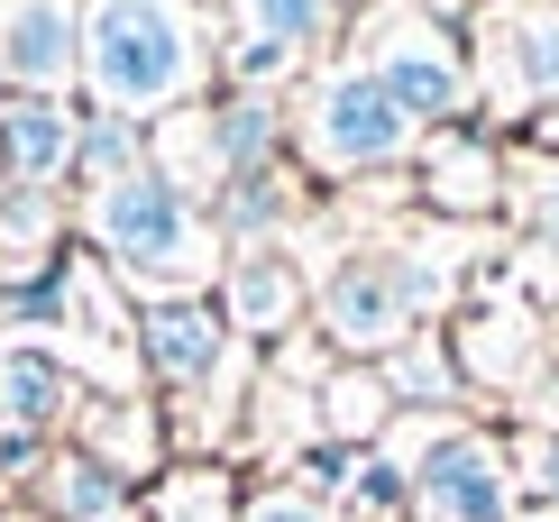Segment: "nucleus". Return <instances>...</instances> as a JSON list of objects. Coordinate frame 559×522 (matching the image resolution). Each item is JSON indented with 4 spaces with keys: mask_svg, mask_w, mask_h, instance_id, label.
Instances as JSON below:
<instances>
[{
    "mask_svg": "<svg viewBox=\"0 0 559 522\" xmlns=\"http://www.w3.org/2000/svg\"><path fill=\"white\" fill-rule=\"evenodd\" d=\"M321 221L340 229L331 248H321L312 266V330L321 348L348 367H385L404 340H423L459 312V284L468 266H450L440 239H413V229L394 221H358V211H321Z\"/></svg>",
    "mask_w": 559,
    "mask_h": 522,
    "instance_id": "nucleus-1",
    "label": "nucleus"
},
{
    "mask_svg": "<svg viewBox=\"0 0 559 522\" xmlns=\"http://www.w3.org/2000/svg\"><path fill=\"white\" fill-rule=\"evenodd\" d=\"M221 92V10L212 0H83V110L175 120Z\"/></svg>",
    "mask_w": 559,
    "mask_h": 522,
    "instance_id": "nucleus-2",
    "label": "nucleus"
},
{
    "mask_svg": "<svg viewBox=\"0 0 559 522\" xmlns=\"http://www.w3.org/2000/svg\"><path fill=\"white\" fill-rule=\"evenodd\" d=\"M74 229H83V248L120 275V294L138 302V312H147V302L221 294L229 239H221L212 202H193L183 183L156 175V165H138V175H120V183L74 193Z\"/></svg>",
    "mask_w": 559,
    "mask_h": 522,
    "instance_id": "nucleus-3",
    "label": "nucleus"
},
{
    "mask_svg": "<svg viewBox=\"0 0 559 522\" xmlns=\"http://www.w3.org/2000/svg\"><path fill=\"white\" fill-rule=\"evenodd\" d=\"M285 156L321 202H340V193H367V183H404L413 156H423V120L358 56H331L285 92Z\"/></svg>",
    "mask_w": 559,
    "mask_h": 522,
    "instance_id": "nucleus-4",
    "label": "nucleus"
},
{
    "mask_svg": "<svg viewBox=\"0 0 559 522\" xmlns=\"http://www.w3.org/2000/svg\"><path fill=\"white\" fill-rule=\"evenodd\" d=\"M385 449L413 477V513L404 522H523L514 431H496V422H477V413H450V422L404 413Z\"/></svg>",
    "mask_w": 559,
    "mask_h": 522,
    "instance_id": "nucleus-5",
    "label": "nucleus"
},
{
    "mask_svg": "<svg viewBox=\"0 0 559 522\" xmlns=\"http://www.w3.org/2000/svg\"><path fill=\"white\" fill-rule=\"evenodd\" d=\"M348 56L377 74L394 102L431 129H468L477 120V64H468V28H450V19L413 10V0H377V10L348 19Z\"/></svg>",
    "mask_w": 559,
    "mask_h": 522,
    "instance_id": "nucleus-6",
    "label": "nucleus"
},
{
    "mask_svg": "<svg viewBox=\"0 0 559 522\" xmlns=\"http://www.w3.org/2000/svg\"><path fill=\"white\" fill-rule=\"evenodd\" d=\"M468 64H477V120L523 147L559 110V0H486L468 19Z\"/></svg>",
    "mask_w": 559,
    "mask_h": 522,
    "instance_id": "nucleus-7",
    "label": "nucleus"
},
{
    "mask_svg": "<svg viewBox=\"0 0 559 522\" xmlns=\"http://www.w3.org/2000/svg\"><path fill=\"white\" fill-rule=\"evenodd\" d=\"M147 165L166 183H183L193 202H212L221 183L258 175V165H285V102L212 92V102H193V110H175V120L147 129Z\"/></svg>",
    "mask_w": 559,
    "mask_h": 522,
    "instance_id": "nucleus-8",
    "label": "nucleus"
},
{
    "mask_svg": "<svg viewBox=\"0 0 559 522\" xmlns=\"http://www.w3.org/2000/svg\"><path fill=\"white\" fill-rule=\"evenodd\" d=\"M450 358L468 376V403H523L559 376V321L532 312L523 294H504V284H477L468 302L450 312Z\"/></svg>",
    "mask_w": 559,
    "mask_h": 522,
    "instance_id": "nucleus-9",
    "label": "nucleus"
},
{
    "mask_svg": "<svg viewBox=\"0 0 559 522\" xmlns=\"http://www.w3.org/2000/svg\"><path fill=\"white\" fill-rule=\"evenodd\" d=\"M37 348L74 376L83 394H147V358H138V302L120 294V275H110L92 248H74V266H64V302H56V321H46Z\"/></svg>",
    "mask_w": 559,
    "mask_h": 522,
    "instance_id": "nucleus-10",
    "label": "nucleus"
},
{
    "mask_svg": "<svg viewBox=\"0 0 559 522\" xmlns=\"http://www.w3.org/2000/svg\"><path fill=\"white\" fill-rule=\"evenodd\" d=\"M504 202H514V138H496L486 120L468 129H431L423 156H413V211L431 229H496Z\"/></svg>",
    "mask_w": 559,
    "mask_h": 522,
    "instance_id": "nucleus-11",
    "label": "nucleus"
},
{
    "mask_svg": "<svg viewBox=\"0 0 559 522\" xmlns=\"http://www.w3.org/2000/svg\"><path fill=\"white\" fill-rule=\"evenodd\" d=\"M221 312L229 330H239L248 348H285L312 330V257H302L294 239H266V248H229V266H221Z\"/></svg>",
    "mask_w": 559,
    "mask_h": 522,
    "instance_id": "nucleus-12",
    "label": "nucleus"
},
{
    "mask_svg": "<svg viewBox=\"0 0 559 522\" xmlns=\"http://www.w3.org/2000/svg\"><path fill=\"white\" fill-rule=\"evenodd\" d=\"M83 120L74 92H10L0 102V165L19 193H74L83 175Z\"/></svg>",
    "mask_w": 559,
    "mask_h": 522,
    "instance_id": "nucleus-13",
    "label": "nucleus"
},
{
    "mask_svg": "<svg viewBox=\"0 0 559 522\" xmlns=\"http://www.w3.org/2000/svg\"><path fill=\"white\" fill-rule=\"evenodd\" d=\"M10 92L83 102V0H0V102Z\"/></svg>",
    "mask_w": 559,
    "mask_h": 522,
    "instance_id": "nucleus-14",
    "label": "nucleus"
},
{
    "mask_svg": "<svg viewBox=\"0 0 559 522\" xmlns=\"http://www.w3.org/2000/svg\"><path fill=\"white\" fill-rule=\"evenodd\" d=\"M64 440H74L83 459H102L110 477L138 486V495L175 467V431H166V403L156 394H83V413H74Z\"/></svg>",
    "mask_w": 559,
    "mask_h": 522,
    "instance_id": "nucleus-15",
    "label": "nucleus"
},
{
    "mask_svg": "<svg viewBox=\"0 0 559 522\" xmlns=\"http://www.w3.org/2000/svg\"><path fill=\"white\" fill-rule=\"evenodd\" d=\"M221 10V37H258V46H285L294 64H331L348 56V0H212Z\"/></svg>",
    "mask_w": 559,
    "mask_h": 522,
    "instance_id": "nucleus-16",
    "label": "nucleus"
},
{
    "mask_svg": "<svg viewBox=\"0 0 559 522\" xmlns=\"http://www.w3.org/2000/svg\"><path fill=\"white\" fill-rule=\"evenodd\" d=\"M74 248H83L74 193H19V183L0 193V294H19V284L56 275Z\"/></svg>",
    "mask_w": 559,
    "mask_h": 522,
    "instance_id": "nucleus-17",
    "label": "nucleus"
},
{
    "mask_svg": "<svg viewBox=\"0 0 559 522\" xmlns=\"http://www.w3.org/2000/svg\"><path fill=\"white\" fill-rule=\"evenodd\" d=\"M19 505H28L37 522H138V486H120L102 459H83V449L64 440L56 459L37 467V486L19 495Z\"/></svg>",
    "mask_w": 559,
    "mask_h": 522,
    "instance_id": "nucleus-18",
    "label": "nucleus"
},
{
    "mask_svg": "<svg viewBox=\"0 0 559 522\" xmlns=\"http://www.w3.org/2000/svg\"><path fill=\"white\" fill-rule=\"evenodd\" d=\"M248 505V467L229 459H175L166 477L138 495V522H239Z\"/></svg>",
    "mask_w": 559,
    "mask_h": 522,
    "instance_id": "nucleus-19",
    "label": "nucleus"
},
{
    "mask_svg": "<svg viewBox=\"0 0 559 522\" xmlns=\"http://www.w3.org/2000/svg\"><path fill=\"white\" fill-rule=\"evenodd\" d=\"M394 385H385V367H348L331 358V376H321V440H340V449H385L394 440Z\"/></svg>",
    "mask_w": 559,
    "mask_h": 522,
    "instance_id": "nucleus-20",
    "label": "nucleus"
},
{
    "mask_svg": "<svg viewBox=\"0 0 559 522\" xmlns=\"http://www.w3.org/2000/svg\"><path fill=\"white\" fill-rule=\"evenodd\" d=\"M385 385H394V413H423V422L468 413V376H459V358H450V321L394 348V358H385Z\"/></svg>",
    "mask_w": 559,
    "mask_h": 522,
    "instance_id": "nucleus-21",
    "label": "nucleus"
},
{
    "mask_svg": "<svg viewBox=\"0 0 559 522\" xmlns=\"http://www.w3.org/2000/svg\"><path fill=\"white\" fill-rule=\"evenodd\" d=\"M504 221H514V239H542L559 257V156L514 147V202H504Z\"/></svg>",
    "mask_w": 559,
    "mask_h": 522,
    "instance_id": "nucleus-22",
    "label": "nucleus"
},
{
    "mask_svg": "<svg viewBox=\"0 0 559 522\" xmlns=\"http://www.w3.org/2000/svg\"><path fill=\"white\" fill-rule=\"evenodd\" d=\"M147 165V120H120V110H92L83 120V175H74V193H92V183H120Z\"/></svg>",
    "mask_w": 559,
    "mask_h": 522,
    "instance_id": "nucleus-23",
    "label": "nucleus"
},
{
    "mask_svg": "<svg viewBox=\"0 0 559 522\" xmlns=\"http://www.w3.org/2000/svg\"><path fill=\"white\" fill-rule=\"evenodd\" d=\"M340 513H348V522H404V513H413L404 459H394V449H367L358 477H348V495H340Z\"/></svg>",
    "mask_w": 559,
    "mask_h": 522,
    "instance_id": "nucleus-24",
    "label": "nucleus"
},
{
    "mask_svg": "<svg viewBox=\"0 0 559 522\" xmlns=\"http://www.w3.org/2000/svg\"><path fill=\"white\" fill-rule=\"evenodd\" d=\"M239 522H348L331 495H312V486H294V477H258L248 486V505H239Z\"/></svg>",
    "mask_w": 559,
    "mask_h": 522,
    "instance_id": "nucleus-25",
    "label": "nucleus"
},
{
    "mask_svg": "<svg viewBox=\"0 0 559 522\" xmlns=\"http://www.w3.org/2000/svg\"><path fill=\"white\" fill-rule=\"evenodd\" d=\"M514 477L523 513H559V431H514Z\"/></svg>",
    "mask_w": 559,
    "mask_h": 522,
    "instance_id": "nucleus-26",
    "label": "nucleus"
},
{
    "mask_svg": "<svg viewBox=\"0 0 559 522\" xmlns=\"http://www.w3.org/2000/svg\"><path fill=\"white\" fill-rule=\"evenodd\" d=\"M413 10H431V19H450V28H468V19L486 10V0H413Z\"/></svg>",
    "mask_w": 559,
    "mask_h": 522,
    "instance_id": "nucleus-27",
    "label": "nucleus"
},
{
    "mask_svg": "<svg viewBox=\"0 0 559 522\" xmlns=\"http://www.w3.org/2000/svg\"><path fill=\"white\" fill-rule=\"evenodd\" d=\"M523 522H559V513H523Z\"/></svg>",
    "mask_w": 559,
    "mask_h": 522,
    "instance_id": "nucleus-28",
    "label": "nucleus"
},
{
    "mask_svg": "<svg viewBox=\"0 0 559 522\" xmlns=\"http://www.w3.org/2000/svg\"><path fill=\"white\" fill-rule=\"evenodd\" d=\"M348 10H377V0H348Z\"/></svg>",
    "mask_w": 559,
    "mask_h": 522,
    "instance_id": "nucleus-29",
    "label": "nucleus"
},
{
    "mask_svg": "<svg viewBox=\"0 0 559 522\" xmlns=\"http://www.w3.org/2000/svg\"><path fill=\"white\" fill-rule=\"evenodd\" d=\"M0 193H10V165H0Z\"/></svg>",
    "mask_w": 559,
    "mask_h": 522,
    "instance_id": "nucleus-30",
    "label": "nucleus"
}]
</instances>
